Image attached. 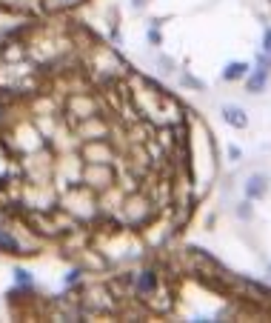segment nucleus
<instances>
[{
    "instance_id": "obj_1",
    "label": "nucleus",
    "mask_w": 271,
    "mask_h": 323,
    "mask_svg": "<svg viewBox=\"0 0 271 323\" xmlns=\"http://www.w3.org/2000/svg\"><path fill=\"white\" fill-rule=\"evenodd\" d=\"M223 117H226V123H231L237 129H245V126H248V117H245V112L240 106H226V109H223Z\"/></svg>"
},
{
    "instance_id": "obj_2",
    "label": "nucleus",
    "mask_w": 271,
    "mask_h": 323,
    "mask_svg": "<svg viewBox=\"0 0 271 323\" xmlns=\"http://www.w3.org/2000/svg\"><path fill=\"white\" fill-rule=\"evenodd\" d=\"M260 195H265V177L254 175L251 180H248V198H260Z\"/></svg>"
},
{
    "instance_id": "obj_3",
    "label": "nucleus",
    "mask_w": 271,
    "mask_h": 323,
    "mask_svg": "<svg viewBox=\"0 0 271 323\" xmlns=\"http://www.w3.org/2000/svg\"><path fill=\"white\" fill-rule=\"evenodd\" d=\"M265 78H268V75L257 69V72L251 75V80H248V92H262V86H265Z\"/></svg>"
},
{
    "instance_id": "obj_4",
    "label": "nucleus",
    "mask_w": 271,
    "mask_h": 323,
    "mask_svg": "<svg viewBox=\"0 0 271 323\" xmlns=\"http://www.w3.org/2000/svg\"><path fill=\"white\" fill-rule=\"evenodd\" d=\"M245 69H248L245 63H231V66L223 72V78H226V80H237V78H243V75H245Z\"/></svg>"
},
{
    "instance_id": "obj_5",
    "label": "nucleus",
    "mask_w": 271,
    "mask_h": 323,
    "mask_svg": "<svg viewBox=\"0 0 271 323\" xmlns=\"http://www.w3.org/2000/svg\"><path fill=\"white\" fill-rule=\"evenodd\" d=\"M0 249H6V252H12V254H18V240H12L9 235H6V232H0Z\"/></svg>"
},
{
    "instance_id": "obj_6",
    "label": "nucleus",
    "mask_w": 271,
    "mask_h": 323,
    "mask_svg": "<svg viewBox=\"0 0 271 323\" xmlns=\"http://www.w3.org/2000/svg\"><path fill=\"white\" fill-rule=\"evenodd\" d=\"M151 286H154V278H151V272H146L140 280V289H151Z\"/></svg>"
},
{
    "instance_id": "obj_7",
    "label": "nucleus",
    "mask_w": 271,
    "mask_h": 323,
    "mask_svg": "<svg viewBox=\"0 0 271 323\" xmlns=\"http://www.w3.org/2000/svg\"><path fill=\"white\" fill-rule=\"evenodd\" d=\"M15 278H18V283H29V280H32V278H29V272H23V269L15 272Z\"/></svg>"
},
{
    "instance_id": "obj_8",
    "label": "nucleus",
    "mask_w": 271,
    "mask_h": 323,
    "mask_svg": "<svg viewBox=\"0 0 271 323\" xmlns=\"http://www.w3.org/2000/svg\"><path fill=\"white\" fill-rule=\"evenodd\" d=\"M262 43H265L262 49H265V52L271 54V29H265V37H262Z\"/></svg>"
},
{
    "instance_id": "obj_9",
    "label": "nucleus",
    "mask_w": 271,
    "mask_h": 323,
    "mask_svg": "<svg viewBox=\"0 0 271 323\" xmlns=\"http://www.w3.org/2000/svg\"><path fill=\"white\" fill-rule=\"evenodd\" d=\"M149 37H151V43H157V40H160V35H157V26H151Z\"/></svg>"
},
{
    "instance_id": "obj_10",
    "label": "nucleus",
    "mask_w": 271,
    "mask_h": 323,
    "mask_svg": "<svg viewBox=\"0 0 271 323\" xmlns=\"http://www.w3.org/2000/svg\"><path fill=\"white\" fill-rule=\"evenodd\" d=\"M131 3H134V6H146V3H149V0H131Z\"/></svg>"
}]
</instances>
